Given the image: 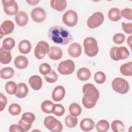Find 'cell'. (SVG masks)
<instances>
[{
  "mask_svg": "<svg viewBox=\"0 0 132 132\" xmlns=\"http://www.w3.org/2000/svg\"><path fill=\"white\" fill-rule=\"evenodd\" d=\"M48 36L53 42L62 45L67 44L73 40L70 32L65 28L58 25L52 27L48 30Z\"/></svg>",
  "mask_w": 132,
  "mask_h": 132,
  "instance_id": "1",
  "label": "cell"
},
{
  "mask_svg": "<svg viewBox=\"0 0 132 132\" xmlns=\"http://www.w3.org/2000/svg\"><path fill=\"white\" fill-rule=\"evenodd\" d=\"M84 47L86 54L91 57L95 56L98 52V47L96 39L93 37H87L84 40Z\"/></svg>",
  "mask_w": 132,
  "mask_h": 132,
  "instance_id": "2",
  "label": "cell"
},
{
  "mask_svg": "<svg viewBox=\"0 0 132 132\" xmlns=\"http://www.w3.org/2000/svg\"><path fill=\"white\" fill-rule=\"evenodd\" d=\"M109 54L112 60L114 61H118L128 58L130 55V53L128 49L125 46H113L111 48Z\"/></svg>",
  "mask_w": 132,
  "mask_h": 132,
  "instance_id": "3",
  "label": "cell"
},
{
  "mask_svg": "<svg viewBox=\"0 0 132 132\" xmlns=\"http://www.w3.org/2000/svg\"><path fill=\"white\" fill-rule=\"evenodd\" d=\"M82 90L84 96L89 100L93 102L98 101L100 97L99 91L94 85L86 84L82 87Z\"/></svg>",
  "mask_w": 132,
  "mask_h": 132,
  "instance_id": "4",
  "label": "cell"
},
{
  "mask_svg": "<svg viewBox=\"0 0 132 132\" xmlns=\"http://www.w3.org/2000/svg\"><path fill=\"white\" fill-rule=\"evenodd\" d=\"M113 90L121 94L127 93L129 89V85L127 80L121 77L114 78L112 82Z\"/></svg>",
  "mask_w": 132,
  "mask_h": 132,
  "instance_id": "5",
  "label": "cell"
},
{
  "mask_svg": "<svg viewBox=\"0 0 132 132\" xmlns=\"http://www.w3.org/2000/svg\"><path fill=\"white\" fill-rule=\"evenodd\" d=\"M44 125L52 132H60L63 129L61 123L52 116H47L44 119Z\"/></svg>",
  "mask_w": 132,
  "mask_h": 132,
  "instance_id": "6",
  "label": "cell"
},
{
  "mask_svg": "<svg viewBox=\"0 0 132 132\" xmlns=\"http://www.w3.org/2000/svg\"><path fill=\"white\" fill-rule=\"evenodd\" d=\"M58 72L62 75H70L75 70V63L72 60L67 59L61 61L57 67Z\"/></svg>",
  "mask_w": 132,
  "mask_h": 132,
  "instance_id": "7",
  "label": "cell"
},
{
  "mask_svg": "<svg viewBox=\"0 0 132 132\" xmlns=\"http://www.w3.org/2000/svg\"><path fill=\"white\" fill-rule=\"evenodd\" d=\"M104 20V16L101 12L93 13L88 19L87 24L90 28H95L102 24Z\"/></svg>",
  "mask_w": 132,
  "mask_h": 132,
  "instance_id": "8",
  "label": "cell"
},
{
  "mask_svg": "<svg viewBox=\"0 0 132 132\" xmlns=\"http://www.w3.org/2000/svg\"><path fill=\"white\" fill-rule=\"evenodd\" d=\"M4 11L8 15H16L18 13L19 7L14 0H2Z\"/></svg>",
  "mask_w": 132,
  "mask_h": 132,
  "instance_id": "9",
  "label": "cell"
},
{
  "mask_svg": "<svg viewBox=\"0 0 132 132\" xmlns=\"http://www.w3.org/2000/svg\"><path fill=\"white\" fill-rule=\"evenodd\" d=\"M78 21L77 14L74 10H69L62 16V21L69 27H73L76 25Z\"/></svg>",
  "mask_w": 132,
  "mask_h": 132,
  "instance_id": "10",
  "label": "cell"
},
{
  "mask_svg": "<svg viewBox=\"0 0 132 132\" xmlns=\"http://www.w3.org/2000/svg\"><path fill=\"white\" fill-rule=\"evenodd\" d=\"M49 49V45L46 42L44 41H39L35 48L34 54L35 57L38 59L43 58L48 54Z\"/></svg>",
  "mask_w": 132,
  "mask_h": 132,
  "instance_id": "11",
  "label": "cell"
},
{
  "mask_svg": "<svg viewBox=\"0 0 132 132\" xmlns=\"http://www.w3.org/2000/svg\"><path fill=\"white\" fill-rule=\"evenodd\" d=\"M46 14L44 9L37 7L34 8L31 12V18L32 20L37 23H40L45 20Z\"/></svg>",
  "mask_w": 132,
  "mask_h": 132,
  "instance_id": "12",
  "label": "cell"
},
{
  "mask_svg": "<svg viewBox=\"0 0 132 132\" xmlns=\"http://www.w3.org/2000/svg\"><path fill=\"white\" fill-rule=\"evenodd\" d=\"M14 29V25L10 20L4 21L1 25V36L2 38L3 36L10 34Z\"/></svg>",
  "mask_w": 132,
  "mask_h": 132,
  "instance_id": "13",
  "label": "cell"
},
{
  "mask_svg": "<svg viewBox=\"0 0 132 132\" xmlns=\"http://www.w3.org/2000/svg\"><path fill=\"white\" fill-rule=\"evenodd\" d=\"M65 90L64 88L62 86L56 87L52 92V98L55 102L61 101L64 97Z\"/></svg>",
  "mask_w": 132,
  "mask_h": 132,
  "instance_id": "14",
  "label": "cell"
},
{
  "mask_svg": "<svg viewBox=\"0 0 132 132\" xmlns=\"http://www.w3.org/2000/svg\"><path fill=\"white\" fill-rule=\"evenodd\" d=\"M69 54L72 57L77 58L81 54V47L80 44L74 42L70 44L68 48Z\"/></svg>",
  "mask_w": 132,
  "mask_h": 132,
  "instance_id": "15",
  "label": "cell"
},
{
  "mask_svg": "<svg viewBox=\"0 0 132 132\" xmlns=\"http://www.w3.org/2000/svg\"><path fill=\"white\" fill-rule=\"evenodd\" d=\"M28 82L31 88L34 90H39L42 86V79L39 75L31 76L29 78Z\"/></svg>",
  "mask_w": 132,
  "mask_h": 132,
  "instance_id": "16",
  "label": "cell"
},
{
  "mask_svg": "<svg viewBox=\"0 0 132 132\" xmlns=\"http://www.w3.org/2000/svg\"><path fill=\"white\" fill-rule=\"evenodd\" d=\"M48 56L49 58L52 60H59L60 59L63 55L62 50L57 46H51L50 47Z\"/></svg>",
  "mask_w": 132,
  "mask_h": 132,
  "instance_id": "17",
  "label": "cell"
},
{
  "mask_svg": "<svg viewBox=\"0 0 132 132\" xmlns=\"http://www.w3.org/2000/svg\"><path fill=\"white\" fill-rule=\"evenodd\" d=\"M16 23L19 26H24L28 23V18L27 13L23 11H20L14 17Z\"/></svg>",
  "mask_w": 132,
  "mask_h": 132,
  "instance_id": "18",
  "label": "cell"
},
{
  "mask_svg": "<svg viewBox=\"0 0 132 132\" xmlns=\"http://www.w3.org/2000/svg\"><path fill=\"white\" fill-rule=\"evenodd\" d=\"M14 63L16 68L22 70L27 67L28 65V60L26 57L19 55L15 57Z\"/></svg>",
  "mask_w": 132,
  "mask_h": 132,
  "instance_id": "19",
  "label": "cell"
},
{
  "mask_svg": "<svg viewBox=\"0 0 132 132\" xmlns=\"http://www.w3.org/2000/svg\"><path fill=\"white\" fill-rule=\"evenodd\" d=\"M95 124L93 120L90 118H85L82 119L80 123L81 129L84 131H89L93 129Z\"/></svg>",
  "mask_w": 132,
  "mask_h": 132,
  "instance_id": "20",
  "label": "cell"
},
{
  "mask_svg": "<svg viewBox=\"0 0 132 132\" xmlns=\"http://www.w3.org/2000/svg\"><path fill=\"white\" fill-rule=\"evenodd\" d=\"M52 8L58 11H62L67 6V2L65 0H52L50 2Z\"/></svg>",
  "mask_w": 132,
  "mask_h": 132,
  "instance_id": "21",
  "label": "cell"
},
{
  "mask_svg": "<svg viewBox=\"0 0 132 132\" xmlns=\"http://www.w3.org/2000/svg\"><path fill=\"white\" fill-rule=\"evenodd\" d=\"M18 48L19 52L24 54L29 53L31 49V44L30 41L27 40H23L19 44Z\"/></svg>",
  "mask_w": 132,
  "mask_h": 132,
  "instance_id": "22",
  "label": "cell"
},
{
  "mask_svg": "<svg viewBox=\"0 0 132 132\" xmlns=\"http://www.w3.org/2000/svg\"><path fill=\"white\" fill-rule=\"evenodd\" d=\"M12 59L11 53L9 51H7L1 47L0 49V62L2 64H8Z\"/></svg>",
  "mask_w": 132,
  "mask_h": 132,
  "instance_id": "23",
  "label": "cell"
},
{
  "mask_svg": "<svg viewBox=\"0 0 132 132\" xmlns=\"http://www.w3.org/2000/svg\"><path fill=\"white\" fill-rule=\"evenodd\" d=\"M91 72L87 68H81L77 72V78L81 81H86L91 77Z\"/></svg>",
  "mask_w": 132,
  "mask_h": 132,
  "instance_id": "24",
  "label": "cell"
},
{
  "mask_svg": "<svg viewBox=\"0 0 132 132\" xmlns=\"http://www.w3.org/2000/svg\"><path fill=\"white\" fill-rule=\"evenodd\" d=\"M28 93V89L27 85L24 83H19L18 84V90L15 94V96L19 98H23L26 97Z\"/></svg>",
  "mask_w": 132,
  "mask_h": 132,
  "instance_id": "25",
  "label": "cell"
},
{
  "mask_svg": "<svg viewBox=\"0 0 132 132\" xmlns=\"http://www.w3.org/2000/svg\"><path fill=\"white\" fill-rule=\"evenodd\" d=\"M108 16L109 20L111 21H118L122 18L121 15V11L117 8H112L109 10L108 12Z\"/></svg>",
  "mask_w": 132,
  "mask_h": 132,
  "instance_id": "26",
  "label": "cell"
},
{
  "mask_svg": "<svg viewBox=\"0 0 132 132\" xmlns=\"http://www.w3.org/2000/svg\"><path fill=\"white\" fill-rule=\"evenodd\" d=\"M120 70L122 75L126 76H131L132 75V62L129 61L122 64Z\"/></svg>",
  "mask_w": 132,
  "mask_h": 132,
  "instance_id": "27",
  "label": "cell"
},
{
  "mask_svg": "<svg viewBox=\"0 0 132 132\" xmlns=\"http://www.w3.org/2000/svg\"><path fill=\"white\" fill-rule=\"evenodd\" d=\"M14 74V70L11 67H6L1 69L0 75L1 78L3 79H9L13 76Z\"/></svg>",
  "mask_w": 132,
  "mask_h": 132,
  "instance_id": "28",
  "label": "cell"
},
{
  "mask_svg": "<svg viewBox=\"0 0 132 132\" xmlns=\"http://www.w3.org/2000/svg\"><path fill=\"white\" fill-rule=\"evenodd\" d=\"M69 111L70 114L72 116L74 117H78L81 113V108L78 104L76 103H73L69 106Z\"/></svg>",
  "mask_w": 132,
  "mask_h": 132,
  "instance_id": "29",
  "label": "cell"
},
{
  "mask_svg": "<svg viewBox=\"0 0 132 132\" xmlns=\"http://www.w3.org/2000/svg\"><path fill=\"white\" fill-rule=\"evenodd\" d=\"M54 104L51 101L45 100L41 104V109L43 112L46 113H53V109Z\"/></svg>",
  "mask_w": 132,
  "mask_h": 132,
  "instance_id": "30",
  "label": "cell"
},
{
  "mask_svg": "<svg viewBox=\"0 0 132 132\" xmlns=\"http://www.w3.org/2000/svg\"><path fill=\"white\" fill-rule=\"evenodd\" d=\"M95 127L98 132H106L109 128V123L106 120H101L96 123Z\"/></svg>",
  "mask_w": 132,
  "mask_h": 132,
  "instance_id": "31",
  "label": "cell"
},
{
  "mask_svg": "<svg viewBox=\"0 0 132 132\" xmlns=\"http://www.w3.org/2000/svg\"><path fill=\"white\" fill-rule=\"evenodd\" d=\"M5 90L7 93L10 95L16 94L18 90V85L13 81H8L5 85Z\"/></svg>",
  "mask_w": 132,
  "mask_h": 132,
  "instance_id": "32",
  "label": "cell"
},
{
  "mask_svg": "<svg viewBox=\"0 0 132 132\" xmlns=\"http://www.w3.org/2000/svg\"><path fill=\"white\" fill-rule=\"evenodd\" d=\"M15 43V41L13 38L10 37L6 38L3 41L2 47L4 49L10 51L14 47Z\"/></svg>",
  "mask_w": 132,
  "mask_h": 132,
  "instance_id": "33",
  "label": "cell"
},
{
  "mask_svg": "<svg viewBox=\"0 0 132 132\" xmlns=\"http://www.w3.org/2000/svg\"><path fill=\"white\" fill-rule=\"evenodd\" d=\"M111 127L114 132H122L124 129V125L122 121L116 120L112 122Z\"/></svg>",
  "mask_w": 132,
  "mask_h": 132,
  "instance_id": "34",
  "label": "cell"
},
{
  "mask_svg": "<svg viewBox=\"0 0 132 132\" xmlns=\"http://www.w3.org/2000/svg\"><path fill=\"white\" fill-rule=\"evenodd\" d=\"M77 122L78 119L76 117L73 116L71 114L68 115L65 119V125L69 128H73L75 127Z\"/></svg>",
  "mask_w": 132,
  "mask_h": 132,
  "instance_id": "35",
  "label": "cell"
},
{
  "mask_svg": "<svg viewBox=\"0 0 132 132\" xmlns=\"http://www.w3.org/2000/svg\"><path fill=\"white\" fill-rule=\"evenodd\" d=\"M9 112L12 116H18L21 112V107L16 103L11 104L8 108Z\"/></svg>",
  "mask_w": 132,
  "mask_h": 132,
  "instance_id": "36",
  "label": "cell"
},
{
  "mask_svg": "<svg viewBox=\"0 0 132 132\" xmlns=\"http://www.w3.org/2000/svg\"><path fill=\"white\" fill-rule=\"evenodd\" d=\"M65 109L63 105L60 104H54L53 109V113L57 117H61L63 116L64 113Z\"/></svg>",
  "mask_w": 132,
  "mask_h": 132,
  "instance_id": "37",
  "label": "cell"
},
{
  "mask_svg": "<svg viewBox=\"0 0 132 132\" xmlns=\"http://www.w3.org/2000/svg\"><path fill=\"white\" fill-rule=\"evenodd\" d=\"M94 79L95 81L98 84H102L106 80V75L102 71H98L96 72L94 75Z\"/></svg>",
  "mask_w": 132,
  "mask_h": 132,
  "instance_id": "38",
  "label": "cell"
},
{
  "mask_svg": "<svg viewBox=\"0 0 132 132\" xmlns=\"http://www.w3.org/2000/svg\"><path fill=\"white\" fill-rule=\"evenodd\" d=\"M44 78L48 83H54L58 80V77L56 73L54 71L52 70L48 74L44 75Z\"/></svg>",
  "mask_w": 132,
  "mask_h": 132,
  "instance_id": "39",
  "label": "cell"
},
{
  "mask_svg": "<svg viewBox=\"0 0 132 132\" xmlns=\"http://www.w3.org/2000/svg\"><path fill=\"white\" fill-rule=\"evenodd\" d=\"M21 119L26 123L32 124L35 121L36 117L35 114L32 113L27 112L22 114Z\"/></svg>",
  "mask_w": 132,
  "mask_h": 132,
  "instance_id": "40",
  "label": "cell"
},
{
  "mask_svg": "<svg viewBox=\"0 0 132 132\" xmlns=\"http://www.w3.org/2000/svg\"><path fill=\"white\" fill-rule=\"evenodd\" d=\"M39 72L43 75H46L48 74L51 71V67L47 63H43L39 67Z\"/></svg>",
  "mask_w": 132,
  "mask_h": 132,
  "instance_id": "41",
  "label": "cell"
},
{
  "mask_svg": "<svg viewBox=\"0 0 132 132\" xmlns=\"http://www.w3.org/2000/svg\"><path fill=\"white\" fill-rule=\"evenodd\" d=\"M125 39V36L124 34L121 33H117L113 37V41L117 44H122Z\"/></svg>",
  "mask_w": 132,
  "mask_h": 132,
  "instance_id": "42",
  "label": "cell"
},
{
  "mask_svg": "<svg viewBox=\"0 0 132 132\" xmlns=\"http://www.w3.org/2000/svg\"><path fill=\"white\" fill-rule=\"evenodd\" d=\"M121 16L124 17V18L131 20H132V10L131 8H126L122 9L121 11Z\"/></svg>",
  "mask_w": 132,
  "mask_h": 132,
  "instance_id": "43",
  "label": "cell"
},
{
  "mask_svg": "<svg viewBox=\"0 0 132 132\" xmlns=\"http://www.w3.org/2000/svg\"><path fill=\"white\" fill-rule=\"evenodd\" d=\"M82 103L84 107L87 109H91L93 108L96 103V102H93L89 100L84 95L82 98Z\"/></svg>",
  "mask_w": 132,
  "mask_h": 132,
  "instance_id": "44",
  "label": "cell"
},
{
  "mask_svg": "<svg viewBox=\"0 0 132 132\" xmlns=\"http://www.w3.org/2000/svg\"><path fill=\"white\" fill-rule=\"evenodd\" d=\"M122 27L123 31L127 34H131L132 33V23L125 22L122 23Z\"/></svg>",
  "mask_w": 132,
  "mask_h": 132,
  "instance_id": "45",
  "label": "cell"
},
{
  "mask_svg": "<svg viewBox=\"0 0 132 132\" xmlns=\"http://www.w3.org/2000/svg\"><path fill=\"white\" fill-rule=\"evenodd\" d=\"M7 103V97L2 93H0V111H2L4 109Z\"/></svg>",
  "mask_w": 132,
  "mask_h": 132,
  "instance_id": "46",
  "label": "cell"
},
{
  "mask_svg": "<svg viewBox=\"0 0 132 132\" xmlns=\"http://www.w3.org/2000/svg\"><path fill=\"white\" fill-rule=\"evenodd\" d=\"M18 124L20 125L22 127V128L24 129V131H28L31 127V124L25 122L22 119H21L19 120V121L18 122Z\"/></svg>",
  "mask_w": 132,
  "mask_h": 132,
  "instance_id": "47",
  "label": "cell"
},
{
  "mask_svg": "<svg viewBox=\"0 0 132 132\" xmlns=\"http://www.w3.org/2000/svg\"><path fill=\"white\" fill-rule=\"evenodd\" d=\"M9 131L10 132H24V130L22 127L19 124H12L9 127Z\"/></svg>",
  "mask_w": 132,
  "mask_h": 132,
  "instance_id": "48",
  "label": "cell"
},
{
  "mask_svg": "<svg viewBox=\"0 0 132 132\" xmlns=\"http://www.w3.org/2000/svg\"><path fill=\"white\" fill-rule=\"evenodd\" d=\"M40 1L37 0H29L26 1V2L30 5H35L38 4Z\"/></svg>",
  "mask_w": 132,
  "mask_h": 132,
  "instance_id": "49",
  "label": "cell"
},
{
  "mask_svg": "<svg viewBox=\"0 0 132 132\" xmlns=\"http://www.w3.org/2000/svg\"><path fill=\"white\" fill-rule=\"evenodd\" d=\"M131 37H132V36H130L127 40V43L130 47L131 46Z\"/></svg>",
  "mask_w": 132,
  "mask_h": 132,
  "instance_id": "50",
  "label": "cell"
}]
</instances>
